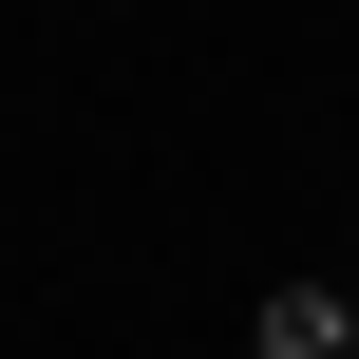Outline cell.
<instances>
[{
    "label": "cell",
    "mask_w": 359,
    "mask_h": 359,
    "mask_svg": "<svg viewBox=\"0 0 359 359\" xmlns=\"http://www.w3.org/2000/svg\"><path fill=\"white\" fill-rule=\"evenodd\" d=\"M265 359H341V303H322V284H284V303H265Z\"/></svg>",
    "instance_id": "obj_1"
}]
</instances>
